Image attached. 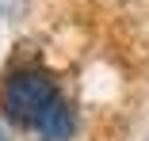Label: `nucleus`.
<instances>
[{
  "label": "nucleus",
  "mask_w": 149,
  "mask_h": 141,
  "mask_svg": "<svg viewBox=\"0 0 149 141\" xmlns=\"http://www.w3.org/2000/svg\"><path fill=\"white\" fill-rule=\"evenodd\" d=\"M57 99H61V95H57L54 80L46 73H38V69H19L4 84V111H8V118L15 126H27V130H35L38 118Z\"/></svg>",
  "instance_id": "f257e3e1"
},
{
  "label": "nucleus",
  "mask_w": 149,
  "mask_h": 141,
  "mask_svg": "<svg viewBox=\"0 0 149 141\" xmlns=\"http://www.w3.org/2000/svg\"><path fill=\"white\" fill-rule=\"evenodd\" d=\"M73 130H77V118H73V107H69L65 99H57L46 115L38 118V126H35V133H38L42 141H69Z\"/></svg>",
  "instance_id": "f03ea898"
},
{
  "label": "nucleus",
  "mask_w": 149,
  "mask_h": 141,
  "mask_svg": "<svg viewBox=\"0 0 149 141\" xmlns=\"http://www.w3.org/2000/svg\"><path fill=\"white\" fill-rule=\"evenodd\" d=\"M0 141H8V130H4V126H0Z\"/></svg>",
  "instance_id": "7ed1b4c3"
}]
</instances>
